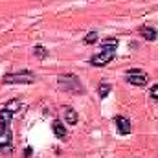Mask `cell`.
I'll return each mask as SVG.
<instances>
[{"instance_id":"9c48e42d","label":"cell","mask_w":158,"mask_h":158,"mask_svg":"<svg viewBox=\"0 0 158 158\" xmlns=\"http://www.w3.org/2000/svg\"><path fill=\"white\" fill-rule=\"evenodd\" d=\"M118 44H119L118 37H107V39L101 40L99 48H101L103 52H114V53H116V50H118Z\"/></svg>"},{"instance_id":"5bb4252c","label":"cell","mask_w":158,"mask_h":158,"mask_svg":"<svg viewBox=\"0 0 158 158\" xmlns=\"http://www.w3.org/2000/svg\"><path fill=\"white\" fill-rule=\"evenodd\" d=\"M149 94H151V98H153L155 101H158V83H156V85H153V86H151Z\"/></svg>"},{"instance_id":"8fae6325","label":"cell","mask_w":158,"mask_h":158,"mask_svg":"<svg viewBox=\"0 0 158 158\" xmlns=\"http://www.w3.org/2000/svg\"><path fill=\"white\" fill-rule=\"evenodd\" d=\"M110 90H112V85L109 81H101L98 85V96H99V99H107V96L110 94Z\"/></svg>"},{"instance_id":"7c38bea8","label":"cell","mask_w":158,"mask_h":158,"mask_svg":"<svg viewBox=\"0 0 158 158\" xmlns=\"http://www.w3.org/2000/svg\"><path fill=\"white\" fill-rule=\"evenodd\" d=\"M98 31H88L85 37H83V44H86V46H92V44H96L98 42Z\"/></svg>"},{"instance_id":"5b68a950","label":"cell","mask_w":158,"mask_h":158,"mask_svg":"<svg viewBox=\"0 0 158 158\" xmlns=\"http://www.w3.org/2000/svg\"><path fill=\"white\" fill-rule=\"evenodd\" d=\"M116 57V53L114 52H99V53H96V55H92L90 59H88V63L92 64V66H98V68H101V66H107L112 59Z\"/></svg>"},{"instance_id":"3957f363","label":"cell","mask_w":158,"mask_h":158,"mask_svg":"<svg viewBox=\"0 0 158 158\" xmlns=\"http://www.w3.org/2000/svg\"><path fill=\"white\" fill-rule=\"evenodd\" d=\"M35 81H37V76L31 70L9 72V74H4V77H2L4 85H33Z\"/></svg>"},{"instance_id":"30bf717a","label":"cell","mask_w":158,"mask_h":158,"mask_svg":"<svg viewBox=\"0 0 158 158\" xmlns=\"http://www.w3.org/2000/svg\"><path fill=\"white\" fill-rule=\"evenodd\" d=\"M52 131H53L55 138H59V140H66V136H68L64 123H63V121H59V119H55V121L52 123Z\"/></svg>"},{"instance_id":"277c9868","label":"cell","mask_w":158,"mask_h":158,"mask_svg":"<svg viewBox=\"0 0 158 158\" xmlns=\"http://www.w3.org/2000/svg\"><path fill=\"white\" fill-rule=\"evenodd\" d=\"M125 81H127L131 86L142 88V86H145V85L149 83V76H147V72H143L142 68H129V70L125 72Z\"/></svg>"},{"instance_id":"7a4b0ae2","label":"cell","mask_w":158,"mask_h":158,"mask_svg":"<svg viewBox=\"0 0 158 158\" xmlns=\"http://www.w3.org/2000/svg\"><path fill=\"white\" fill-rule=\"evenodd\" d=\"M57 85H59V88L61 90H64L66 94H85L86 90H85V86H83V83H81V79L76 76V74H72V72H66V74H61L59 77H57Z\"/></svg>"},{"instance_id":"52a82bcc","label":"cell","mask_w":158,"mask_h":158,"mask_svg":"<svg viewBox=\"0 0 158 158\" xmlns=\"http://www.w3.org/2000/svg\"><path fill=\"white\" fill-rule=\"evenodd\" d=\"M138 33H140V35H142L145 40H149V42H153V40L158 39V30L155 28V26H149V24H143V26H140Z\"/></svg>"},{"instance_id":"ba28073f","label":"cell","mask_w":158,"mask_h":158,"mask_svg":"<svg viewBox=\"0 0 158 158\" xmlns=\"http://www.w3.org/2000/svg\"><path fill=\"white\" fill-rule=\"evenodd\" d=\"M63 114H64V123H68V125H76L79 121V114L74 107H68V105L63 107Z\"/></svg>"},{"instance_id":"6da1fadb","label":"cell","mask_w":158,"mask_h":158,"mask_svg":"<svg viewBox=\"0 0 158 158\" xmlns=\"http://www.w3.org/2000/svg\"><path fill=\"white\" fill-rule=\"evenodd\" d=\"M22 107L19 99H9L0 109V155H11L13 151V131L11 121L15 112Z\"/></svg>"},{"instance_id":"4fadbf2b","label":"cell","mask_w":158,"mask_h":158,"mask_svg":"<svg viewBox=\"0 0 158 158\" xmlns=\"http://www.w3.org/2000/svg\"><path fill=\"white\" fill-rule=\"evenodd\" d=\"M33 53H35V55L39 57L40 61H44V59H46V57L50 55V52H48V50H46V48H44L42 44H35V48H33Z\"/></svg>"},{"instance_id":"9a60e30c","label":"cell","mask_w":158,"mask_h":158,"mask_svg":"<svg viewBox=\"0 0 158 158\" xmlns=\"http://www.w3.org/2000/svg\"><path fill=\"white\" fill-rule=\"evenodd\" d=\"M24 156H26V158L31 156V147H26V149H24Z\"/></svg>"},{"instance_id":"8992f818","label":"cell","mask_w":158,"mask_h":158,"mask_svg":"<svg viewBox=\"0 0 158 158\" xmlns=\"http://www.w3.org/2000/svg\"><path fill=\"white\" fill-rule=\"evenodd\" d=\"M114 125H116V131H118L121 136H129L131 132H132V123H131V119L127 118V116H116L114 118Z\"/></svg>"}]
</instances>
